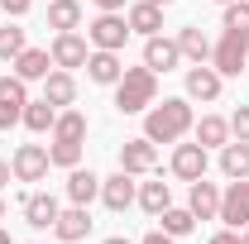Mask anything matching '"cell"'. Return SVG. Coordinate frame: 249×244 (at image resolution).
Instances as JSON below:
<instances>
[{"label": "cell", "instance_id": "cell-1", "mask_svg": "<svg viewBox=\"0 0 249 244\" xmlns=\"http://www.w3.org/2000/svg\"><path fill=\"white\" fill-rule=\"evenodd\" d=\"M187 129H192V105H187L182 96H173V101H163V105H149V115H144V139H154V144H178Z\"/></svg>", "mask_w": 249, "mask_h": 244}, {"label": "cell", "instance_id": "cell-2", "mask_svg": "<svg viewBox=\"0 0 249 244\" xmlns=\"http://www.w3.org/2000/svg\"><path fill=\"white\" fill-rule=\"evenodd\" d=\"M158 101V72L154 67H124V77L115 82V110L120 115H139Z\"/></svg>", "mask_w": 249, "mask_h": 244}, {"label": "cell", "instance_id": "cell-3", "mask_svg": "<svg viewBox=\"0 0 249 244\" xmlns=\"http://www.w3.org/2000/svg\"><path fill=\"white\" fill-rule=\"evenodd\" d=\"M249 62V34L245 29H225L220 43L211 48V67L220 77H240V67Z\"/></svg>", "mask_w": 249, "mask_h": 244}, {"label": "cell", "instance_id": "cell-4", "mask_svg": "<svg viewBox=\"0 0 249 244\" xmlns=\"http://www.w3.org/2000/svg\"><path fill=\"white\" fill-rule=\"evenodd\" d=\"M124 38H129V19H120L115 10H101V19H91V29H87V43L106 48V53H120Z\"/></svg>", "mask_w": 249, "mask_h": 244}, {"label": "cell", "instance_id": "cell-5", "mask_svg": "<svg viewBox=\"0 0 249 244\" xmlns=\"http://www.w3.org/2000/svg\"><path fill=\"white\" fill-rule=\"evenodd\" d=\"M10 168H15V177H19V182H43V177H48V168H53V158H48L43 144H19L15 158H10Z\"/></svg>", "mask_w": 249, "mask_h": 244}, {"label": "cell", "instance_id": "cell-6", "mask_svg": "<svg viewBox=\"0 0 249 244\" xmlns=\"http://www.w3.org/2000/svg\"><path fill=\"white\" fill-rule=\"evenodd\" d=\"M216 220H225L230 230L249 225V177H235L230 192H220V215H216Z\"/></svg>", "mask_w": 249, "mask_h": 244}, {"label": "cell", "instance_id": "cell-7", "mask_svg": "<svg viewBox=\"0 0 249 244\" xmlns=\"http://www.w3.org/2000/svg\"><path fill=\"white\" fill-rule=\"evenodd\" d=\"M48 58H53V67H62V72H72V67H87V38L77 29H67V34H58L53 38V48H48Z\"/></svg>", "mask_w": 249, "mask_h": 244}, {"label": "cell", "instance_id": "cell-8", "mask_svg": "<svg viewBox=\"0 0 249 244\" xmlns=\"http://www.w3.org/2000/svg\"><path fill=\"white\" fill-rule=\"evenodd\" d=\"M24 105H29V91L19 77H0V129L24 120Z\"/></svg>", "mask_w": 249, "mask_h": 244}, {"label": "cell", "instance_id": "cell-9", "mask_svg": "<svg viewBox=\"0 0 249 244\" xmlns=\"http://www.w3.org/2000/svg\"><path fill=\"white\" fill-rule=\"evenodd\" d=\"M120 168H124V173H154V168H158V144H154V139H124Z\"/></svg>", "mask_w": 249, "mask_h": 244}, {"label": "cell", "instance_id": "cell-10", "mask_svg": "<svg viewBox=\"0 0 249 244\" xmlns=\"http://www.w3.org/2000/svg\"><path fill=\"white\" fill-rule=\"evenodd\" d=\"M173 177H182V182L206 177V149L201 144H178L173 149Z\"/></svg>", "mask_w": 249, "mask_h": 244}, {"label": "cell", "instance_id": "cell-11", "mask_svg": "<svg viewBox=\"0 0 249 244\" xmlns=\"http://www.w3.org/2000/svg\"><path fill=\"white\" fill-rule=\"evenodd\" d=\"M139 192H134V173H115V177H101V201L110 206V211H124L129 201H134Z\"/></svg>", "mask_w": 249, "mask_h": 244}, {"label": "cell", "instance_id": "cell-12", "mask_svg": "<svg viewBox=\"0 0 249 244\" xmlns=\"http://www.w3.org/2000/svg\"><path fill=\"white\" fill-rule=\"evenodd\" d=\"M178 62H182V53H178V43H173V38L154 34V38L144 43V67H154V72H173Z\"/></svg>", "mask_w": 249, "mask_h": 244}, {"label": "cell", "instance_id": "cell-13", "mask_svg": "<svg viewBox=\"0 0 249 244\" xmlns=\"http://www.w3.org/2000/svg\"><path fill=\"white\" fill-rule=\"evenodd\" d=\"M187 211L196 215V220H216V215H220V192H216V182L196 177V182H192V201H187Z\"/></svg>", "mask_w": 249, "mask_h": 244}, {"label": "cell", "instance_id": "cell-14", "mask_svg": "<svg viewBox=\"0 0 249 244\" xmlns=\"http://www.w3.org/2000/svg\"><path fill=\"white\" fill-rule=\"evenodd\" d=\"M87 77H91L96 87H115V82L124 77V67H120V58H115V53L96 48L91 58H87Z\"/></svg>", "mask_w": 249, "mask_h": 244}, {"label": "cell", "instance_id": "cell-15", "mask_svg": "<svg viewBox=\"0 0 249 244\" xmlns=\"http://www.w3.org/2000/svg\"><path fill=\"white\" fill-rule=\"evenodd\" d=\"M53 230H58V240H62V244H77V240H87V230H91V215H87V206H72V211H58Z\"/></svg>", "mask_w": 249, "mask_h": 244}, {"label": "cell", "instance_id": "cell-16", "mask_svg": "<svg viewBox=\"0 0 249 244\" xmlns=\"http://www.w3.org/2000/svg\"><path fill=\"white\" fill-rule=\"evenodd\" d=\"M129 29L144 34V38H154L158 29H163V5H154V0H139V5H129Z\"/></svg>", "mask_w": 249, "mask_h": 244}, {"label": "cell", "instance_id": "cell-17", "mask_svg": "<svg viewBox=\"0 0 249 244\" xmlns=\"http://www.w3.org/2000/svg\"><path fill=\"white\" fill-rule=\"evenodd\" d=\"M187 96H192V101H216L220 96V72L196 62V67L187 72Z\"/></svg>", "mask_w": 249, "mask_h": 244}, {"label": "cell", "instance_id": "cell-18", "mask_svg": "<svg viewBox=\"0 0 249 244\" xmlns=\"http://www.w3.org/2000/svg\"><path fill=\"white\" fill-rule=\"evenodd\" d=\"M91 196H101V177L87 168H72L67 173V201L72 206H91Z\"/></svg>", "mask_w": 249, "mask_h": 244}, {"label": "cell", "instance_id": "cell-19", "mask_svg": "<svg viewBox=\"0 0 249 244\" xmlns=\"http://www.w3.org/2000/svg\"><path fill=\"white\" fill-rule=\"evenodd\" d=\"M192 129H196V144L201 149H225L230 144V120H220V115H201Z\"/></svg>", "mask_w": 249, "mask_h": 244}, {"label": "cell", "instance_id": "cell-20", "mask_svg": "<svg viewBox=\"0 0 249 244\" xmlns=\"http://www.w3.org/2000/svg\"><path fill=\"white\" fill-rule=\"evenodd\" d=\"M48 48H24V53H19V58H15V77H19V82H43V77H48Z\"/></svg>", "mask_w": 249, "mask_h": 244}, {"label": "cell", "instance_id": "cell-21", "mask_svg": "<svg viewBox=\"0 0 249 244\" xmlns=\"http://www.w3.org/2000/svg\"><path fill=\"white\" fill-rule=\"evenodd\" d=\"M82 139H87V115H82V110H58L53 144H82Z\"/></svg>", "mask_w": 249, "mask_h": 244}, {"label": "cell", "instance_id": "cell-22", "mask_svg": "<svg viewBox=\"0 0 249 244\" xmlns=\"http://www.w3.org/2000/svg\"><path fill=\"white\" fill-rule=\"evenodd\" d=\"M24 220H29L34 230H53V220H58V201L53 196H24Z\"/></svg>", "mask_w": 249, "mask_h": 244}, {"label": "cell", "instance_id": "cell-23", "mask_svg": "<svg viewBox=\"0 0 249 244\" xmlns=\"http://www.w3.org/2000/svg\"><path fill=\"white\" fill-rule=\"evenodd\" d=\"M43 101H53V105H72L77 101V82H72V72H48L43 77Z\"/></svg>", "mask_w": 249, "mask_h": 244}, {"label": "cell", "instance_id": "cell-24", "mask_svg": "<svg viewBox=\"0 0 249 244\" xmlns=\"http://www.w3.org/2000/svg\"><path fill=\"white\" fill-rule=\"evenodd\" d=\"M220 173L235 182V177H249V144L245 139H235V144H225L220 149Z\"/></svg>", "mask_w": 249, "mask_h": 244}, {"label": "cell", "instance_id": "cell-25", "mask_svg": "<svg viewBox=\"0 0 249 244\" xmlns=\"http://www.w3.org/2000/svg\"><path fill=\"white\" fill-rule=\"evenodd\" d=\"M173 43H178V53H182V58H192V62H206V58H211V38H206L201 29H192V24H187V29H178V38H173Z\"/></svg>", "mask_w": 249, "mask_h": 244}, {"label": "cell", "instance_id": "cell-26", "mask_svg": "<svg viewBox=\"0 0 249 244\" xmlns=\"http://www.w3.org/2000/svg\"><path fill=\"white\" fill-rule=\"evenodd\" d=\"M77 24H82V5L77 0H53L48 5V29L67 34V29H77Z\"/></svg>", "mask_w": 249, "mask_h": 244}, {"label": "cell", "instance_id": "cell-27", "mask_svg": "<svg viewBox=\"0 0 249 244\" xmlns=\"http://www.w3.org/2000/svg\"><path fill=\"white\" fill-rule=\"evenodd\" d=\"M24 124H29L34 134H48V129L58 124V105H53V101H29V105H24Z\"/></svg>", "mask_w": 249, "mask_h": 244}, {"label": "cell", "instance_id": "cell-28", "mask_svg": "<svg viewBox=\"0 0 249 244\" xmlns=\"http://www.w3.org/2000/svg\"><path fill=\"white\" fill-rule=\"evenodd\" d=\"M139 206L149 215H163L168 206H173V192H168V182H144L139 187Z\"/></svg>", "mask_w": 249, "mask_h": 244}, {"label": "cell", "instance_id": "cell-29", "mask_svg": "<svg viewBox=\"0 0 249 244\" xmlns=\"http://www.w3.org/2000/svg\"><path fill=\"white\" fill-rule=\"evenodd\" d=\"M158 220H163V235H173V240L192 235V225H196V215H192V211H178V206H168Z\"/></svg>", "mask_w": 249, "mask_h": 244}, {"label": "cell", "instance_id": "cell-30", "mask_svg": "<svg viewBox=\"0 0 249 244\" xmlns=\"http://www.w3.org/2000/svg\"><path fill=\"white\" fill-rule=\"evenodd\" d=\"M24 48H29V43H24V29H15V24L0 29V62H15Z\"/></svg>", "mask_w": 249, "mask_h": 244}, {"label": "cell", "instance_id": "cell-31", "mask_svg": "<svg viewBox=\"0 0 249 244\" xmlns=\"http://www.w3.org/2000/svg\"><path fill=\"white\" fill-rule=\"evenodd\" d=\"M225 29H245L249 34V0H230L225 5Z\"/></svg>", "mask_w": 249, "mask_h": 244}, {"label": "cell", "instance_id": "cell-32", "mask_svg": "<svg viewBox=\"0 0 249 244\" xmlns=\"http://www.w3.org/2000/svg\"><path fill=\"white\" fill-rule=\"evenodd\" d=\"M48 158H53L58 168H77V163H82V144H53Z\"/></svg>", "mask_w": 249, "mask_h": 244}, {"label": "cell", "instance_id": "cell-33", "mask_svg": "<svg viewBox=\"0 0 249 244\" xmlns=\"http://www.w3.org/2000/svg\"><path fill=\"white\" fill-rule=\"evenodd\" d=\"M230 134H235V139H245V144H249V105H240V110L230 115Z\"/></svg>", "mask_w": 249, "mask_h": 244}, {"label": "cell", "instance_id": "cell-34", "mask_svg": "<svg viewBox=\"0 0 249 244\" xmlns=\"http://www.w3.org/2000/svg\"><path fill=\"white\" fill-rule=\"evenodd\" d=\"M29 5H34V0H0V10H5V15H15V19H19V15H29Z\"/></svg>", "mask_w": 249, "mask_h": 244}, {"label": "cell", "instance_id": "cell-35", "mask_svg": "<svg viewBox=\"0 0 249 244\" xmlns=\"http://www.w3.org/2000/svg\"><path fill=\"white\" fill-rule=\"evenodd\" d=\"M211 244H249L245 235H235V230H230V225H225V230H220V235H211Z\"/></svg>", "mask_w": 249, "mask_h": 244}, {"label": "cell", "instance_id": "cell-36", "mask_svg": "<svg viewBox=\"0 0 249 244\" xmlns=\"http://www.w3.org/2000/svg\"><path fill=\"white\" fill-rule=\"evenodd\" d=\"M139 244H173V235H163V230H154V235H144Z\"/></svg>", "mask_w": 249, "mask_h": 244}, {"label": "cell", "instance_id": "cell-37", "mask_svg": "<svg viewBox=\"0 0 249 244\" xmlns=\"http://www.w3.org/2000/svg\"><path fill=\"white\" fill-rule=\"evenodd\" d=\"M10 173H15V168H10V163H5V158H0V187L10 182Z\"/></svg>", "mask_w": 249, "mask_h": 244}, {"label": "cell", "instance_id": "cell-38", "mask_svg": "<svg viewBox=\"0 0 249 244\" xmlns=\"http://www.w3.org/2000/svg\"><path fill=\"white\" fill-rule=\"evenodd\" d=\"M96 5H101V10H120L124 0H96Z\"/></svg>", "mask_w": 249, "mask_h": 244}, {"label": "cell", "instance_id": "cell-39", "mask_svg": "<svg viewBox=\"0 0 249 244\" xmlns=\"http://www.w3.org/2000/svg\"><path fill=\"white\" fill-rule=\"evenodd\" d=\"M101 244H129V240H120V235H110V240H101Z\"/></svg>", "mask_w": 249, "mask_h": 244}, {"label": "cell", "instance_id": "cell-40", "mask_svg": "<svg viewBox=\"0 0 249 244\" xmlns=\"http://www.w3.org/2000/svg\"><path fill=\"white\" fill-rule=\"evenodd\" d=\"M0 244H10V235H5V230H0Z\"/></svg>", "mask_w": 249, "mask_h": 244}, {"label": "cell", "instance_id": "cell-41", "mask_svg": "<svg viewBox=\"0 0 249 244\" xmlns=\"http://www.w3.org/2000/svg\"><path fill=\"white\" fill-rule=\"evenodd\" d=\"M154 5H173V0H154Z\"/></svg>", "mask_w": 249, "mask_h": 244}, {"label": "cell", "instance_id": "cell-42", "mask_svg": "<svg viewBox=\"0 0 249 244\" xmlns=\"http://www.w3.org/2000/svg\"><path fill=\"white\" fill-rule=\"evenodd\" d=\"M0 215H5V201H0Z\"/></svg>", "mask_w": 249, "mask_h": 244}, {"label": "cell", "instance_id": "cell-43", "mask_svg": "<svg viewBox=\"0 0 249 244\" xmlns=\"http://www.w3.org/2000/svg\"><path fill=\"white\" fill-rule=\"evenodd\" d=\"M220 5H230V0H220Z\"/></svg>", "mask_w": 249, "mask_h": 244}, {"label": "cell", "instance_id": "cell-44", "mask_svg": "<svg viewBox=\"0 0 249 244\" xmlns=\"http://www.w3.org/2000/svg\"><path fill=\"white\" fill-rule=\"evenodd\" d=\"M245 72H249V62H245Z\"/></svg>", "mask_w": 249, "mask_h": 244}, {"label": "cell", "instance_id": "cell-45", "mask_svg": "<svg viewBox=\"0 0 249 244\" xmlns=\"http://www.w3.org/2000/svg\"><path fill=\"white\" fill-rule=\"evenodd\" d=\"M245 240H249V235H245Z\"/></svg>", "mask_w": 249, "mask_h": 244}]
</instances>
